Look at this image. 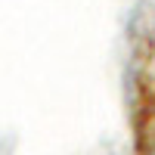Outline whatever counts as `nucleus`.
<instances>
[]
</instances>
